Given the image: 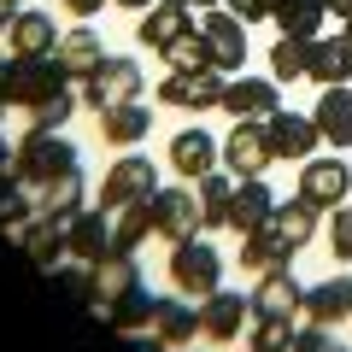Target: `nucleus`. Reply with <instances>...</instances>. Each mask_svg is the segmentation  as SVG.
<instances>
[{
	"label": "nucleus",
	"instance_id": "f704fd0d",
	"mask_svg": "<svg viewBox=\"0 0 352 352\" xmlns=\"http://www.w3.org/2000/svg\"><path fill=\"white\" fill-rule=\"evenodd\" d=\"M305 59H311V41L276 36V47H270V76H276V82H300V76H305Z\"/></svg>",
	"mask_w": 352,
	"mask_h": 352
},
{
	"label": "nucleus",
	"instance_id": "6e6552de",
	"mask_svg": "<svg viewBox=\"0 0 352 352\" xmlns=\"http://www.w3.org/2000/svg\"><path fill=\"white\" fill-rule=\"evenodd\" d=\"M346 194H352V170H346V159H305V164H300V200H305V206H317V212H335Z\"/></svg>",
	"mask_w": 352,
	"mask_h": 352
},
{
	"label": "nucleus",
	"instance_id": "4468645a",
	"mask_svg": "<svg viewBox=\"0 0 352 352\" xmlns=\"http://www.w3.org/2000/svg\"><path fill=\"white\" fill-rule=\"evenodd\" d=\"M18 247L30 252V264H36V270H59L65 264V252H71V241H65V217H47V212H36L30 217V229L24 235H18Z\"/></svg>",
	"mask_w": 352,
	"mask_h": 352
},
{
	"label": "nucleus",
	"instance_id": "f03ea898",
	"mask_svg": "<svg viewBox=\"0 0 352 352\" xmlns=\"http://www.w3.org/2000/svg\"><path fill=\"white\" fill-rule=\"evenodd\" d=\"M76 170V147L59 135V129H30L24 141H18V188L24 194H41L47 182H59V176Z\"/></svg>",
	"mask_w": 352,
	"mask_h": 352
},
{
	"label": "nucleus",
	"instance_id": "cd10ccee",
	"mask_svg": "<svg viewBox=\"0 0 352 352\" xmlns=\"http://www.w3.org/2000/svg\"><path fill=\"white\" fill-rule=\"evenodd\" d=\"M129 288H141V270H135V258H129V252H112L106 264H94V311H100V305H112L118 294H129Z\"/></svg>",
	"mask_w": 352,
	"mask_h": 352
},
{
	"label": "nucleus",
	"instance_id": "37998d69",
	"mask_svg": "<svg viewBox=\"0 0 352 352\" xmlns=\"http://www.w3.org/2000/svg\"><path fill=\"white\" fill-rule=\"evenodd\" d=\"M59 6H65V12H76V18H94L106 0H59Z\"/></svg>",
	"mask_w": 352,
	"mask_h": 352
},
{
	"label": "nucleus",
	"instance_id": "423d86ee",
	"mask_svg": "<svg viewBox=\"0 0 352 352\" xmlns=\"http://www.w3.org/2000/svg\"><path fill=\"white\" fill-rule=\"evenodd\" d=\"M124 100H141V65H135V59H118V53H106V65L82 82V106L106 112V106H124Z\"/></svg>",
	"mask_w": 352,
	"mask_h": 352
},
{
	"label": "nucleus",
	"instance_id": "e433bc0d",
	"mask_svg": "<svg viewBox=\"0 0 352 352\" xmlns=\"http://www.w3.org/2000/svg\"><path fill=\"white\" fill-rule=\"evenodd\" d=\"M164 65H170V71H200V65H217V59H212V41H206V30H188V36L164 53Z\"/></svg>",
	"mask_w": 352,
	"mask_h": 352
},
{
	"label": "nucleus",
	"instance_id": "ddd939ff",
	"mask_svg": "<svg viewBox=\"0 0 352 352\" xmlns=\"http://www.w3.org/2000/svg\"><path fill=\"white\" fill-rule=\"evenodd\" d=\"M65 241H71V258H82V264H106V258L118 252L106 212H76V217H65Z\"/></svg>",
	"mask_w": 352,
	"mask_h": 352
},
{
	"label": "nucleus",
	"instance_id": "f3484780",
	"mask_svg": "<svg viewBox=\"0 0 352 352\" xmlns=\"http://www.w3.org/2000/svg\"><path fill=\"white\" fill-rule=\"evenodd\" d=\"M276 212V194L264 188V176H235V206H229V229L235 235H252V229L270 223Z\"/></svg>",
	"mask_w": 352,
	"mask_h": 352
},
{
	"label": "nucleus",
	"instance_id": "de8ad7c7",
	"mask_svg": "<svg viewBox=\"0 0 352 352\" xmlns=\"http://www.w3.org/2000/svg\"><path fill=\"white\" fill-rule=\"evenodd\" d=\"M118 6H135V12H147V6H153V0H118Z\"/></svg>",
	"mask_w": 352,
	"mask_h": 352
},
{
	"label": "nucleus",
	"instance_id": "aec40b11",
	"mask_svg": "<svg viewBox=\"0 0 352 352\" xmlns=\"http://www.w3.org/2000/svg\"><path fill=\"white\" fill-rule=\"evenodd\" d=\"M217 112H229V118H270L276 112V82H264V76H229Z\"/></svg>",
	"mask_w": 352,
	"mask_h": 352
},
{
	"label": "nucleus",
	"instance_id": "c85d7f7f",
	"mask_svg": "<svg viewBox=\"0 0 352 352\" xmlns=\"http://www.w3.org/2000/svg\"><path fill=\"white\" fill-rule=\"evenodd\" d=\"M270 229H276V235L288 241L294 252L311 247V235H317V206H305V200H276V212H270Z\"/></svg>",
	"mask_w": 352,
	"mask_h": 352
},
{
	"label": "nucleus",
	"instance_id": "2f4dec72",
	"mask_svg": "<svg viewBox=\"0 0 352 352\" xmlns=\"http://www.w3.org/2000/svg\"><path fill=\"white\" fill-rule=\"evenodd\" d=\"M200 229H229V206H235V182L229 176H200Z\"/></svg>",
	"mask_w": 352,
	"mask_h": 352
},
{
	"label": "nucleus",
	"instance_id": "20e7f679",
	"mask_svg": "<svg viewBox=\"0 0 352 352\" xmlns=\"http://www.w3.org/2000/svg\"><path fill=\"white\" fill-rule=\"evenodd\" d=\"M200 12H206L200 0H153V12L135 24V41L153 53H170L188 30H200Z\"/></svg>",
	"mask_w": 352,
	"mask_h": 352
},
{
	"label": "nucleus",
	"instance_id": "49530a36",
	"mask_svg": "<svg viewBox=\"0 0 352 352\" xmlns=\"http://www.w3.org/2000/svg\"><path fill=\"white\" fill-rule=\"evenodd\" d=\"M329 12H340V18H352V0H323Z\"/></svg>",
	"mask_w": 352,
	"mask_h": 352
},
{
	"label": "nucleus",
	"instance_id": "ea45409f",
	"mask_svg": "<svg viewBox=\"0 0 352 352\" xmlns=\"http://www.w3.org/2000/svg\"><path fill=\"white\" fill-rule=\"evenodd\" d=\"M329 252L340 264L352 258V206H335V217H329Z\"/></svg>",
	"mask_w": 352,
	"mask_h": 352
},
{
	"label": "nucleus",
	"instance_id": "a18cd8bd",
	"mask_svg": "<svg viewBox=\"0 0 352 352\" xmlns=\"http://www.w3.org/2000/svg\"><path fill=\"white\" fill-rule=\"evenodd\" d=\"M12 18H18V0H0V30H12Z\"/></svg>",
	"mask_w": 352,
	"mask_h": 352
},
{
	"label": "nucleus",
	"instance_id": "1a4fd4ad",
	"mask_svg": "<svg viewBox=\"0 0 352 352\" xmlns=\"http://www.w3.org/2000/svg\"><path fill=\"white\" fill-rule=\"evenodd\" d=\"M264 135H270V153H276V159H311V153H317V141H323V135H317V118H305V112H288V106H276V112H270V118H264Z\"/></svg>",
	"mask_w": 352,
	"mask_h": 352
},
{
	"label": "nucleus",
	"instance_id": "412c9836",
	"mask_svg": "<svg viewBox=\"0 0 352 352\" xmlns=\"http://www.w3.org/2000/svg\"><path fill=\"white\" fill-rule=\"evenodd\" d=\"M346 317H352V282L346 276H329V282H317V288H305V323L335 329V323H346Z\"/></svg>",
	"mask_w": 352,
	"mask_h": 352
},
{
	"label": "nucleus",
	"instance_id": "f8f14e48",
	"mask_svg": "<svg viewBox=\"0 0 352 352\" xmlns=\"http://www.w3.org/2000/svg\"><path fill=\"white\" fill-rule=\"evenodd\" d=\"M247 311H252V294H206L200 305V340H241V329H247Z\"/></svg>",
	"mask_w": 352,
	"mask_h": 352
},
{
	"label": "nucleus",
	"instance_id": "6ab92c4d",
	"mask_svg": "<svg viewBox=\"0 0 352 352\" xmlns=\"http://www.w3.org/2000/svg\"><path fill=\"white\" fill-rule=\"evenodd\" d=\"M53 59H59V71L71 76V82H88V76L106 65V41L94 36V30H71V36H59V47H53Z\"/></svg>",
	"mask_w": 352,
	"mask_h": 352
},
{
	"label": "nucleus",
	"instance_id": "9b49d317",
	"mask_svg": "<svg viewBox=\"0 0 352 352\" xmlns=\"http://www.w3.org/2000/svg\"><path fill=\"white\" fill-rule=\"evenodd\" d=\"M200 30H206V41H212L217 71L235 76L241 65H247V24H241L229 6H223V12H217V6H206V12H200Z\"/></svg>",
	"mask_w": 352,
	"mask_h": 352
},
{
	"label": "nucleus",
	"instance_id": "a19ab883",
	"mask_svg": "<svg viewBox=\"0 0 352 352\" xmlns=\"http://www.w3.org/2000/svg\"><path fill=\"white\" fill-rule=\"evenodd\" d=\"M294 352H352L346 346V340H335V335H329V329H300V335H294Z\"/></svg>",
	"mask_w": 352,
	"mask_h": 352
},
{
	"label": "nucleus",
	"instance_id": "0eeeda50",
	"mask_svg": "<svg viewBox=\"0 0 352 352\" xmlns=\"http://www.w3.org/2000/svg\"><path fill=\"white\" fill-rule=\"evenodd\" d=\"M153 194H159L153 159H141V153H124V159L106 170V182H100V212H118V206H129V200H153Z\"/></svg>",
	"mask_w": 352,
	"mask_h": 352
},
{
	"label": "nucleus",
	"instance_id": "39448f33",
	"mask_svg": "<svg viewBox=\"0 0 352 352\" xmlns=\"http://www.w3.org/2000/svg\"><path fill=\"white\" fill-rule=\"evenodd\" d=\"M229 76L217 65H200V71H164L159 76V106H182V112H212L223 100Z\"/></svg>",
	"mask_w": 352,
	"mask_h": 352
},
{
	"label": "nucleus",
	"instance_id": "f257e3e1",
	"mask_svg": "<svg viewBox=\"0 0 352 352\" xmlns=\"http://www.w3.org/2000/svg\"><path fill=\"white\" fill-rule=\"evenodd\" d=\"M6 106H18L30 118V129H65L71 112H76V100H71V88H65L59 59H18Z\"/></svg>",
	"mask_w": 352,
	"mask_h": 352
},
{
	"label": "nucleus",
	"instance_id": "5701e85b",
	"mask_svg": "<svg viewBox=\"0 0 352 352\" xmlns=\"http://www.w3.org/2000/svg\"><path fill=\"white\" fill-rule=\"evenodd\" d=\"M305 76L323 88H340L352 76V41L346 36H317L311 41V59H305Z\"/></svg>",
	"mask_w": 352,
	"mask_h": 352
},
{
	"label": "nucleus",
	"instance_id": "72a5a7b5",
	"mask_svg": "<svg viewBox=\"0 0 352 352\" xmlns=\"http://www.w3.org/2000/svg\"><path fill=\"white\" fill-rule=\"evenodd\" d=\"M30 200H36V212H47V217H76V212H82V170L47 182V188L30 194Z\"/></svg>",
	"mask_w": 352,
	"mask_h": 352
},
{
	"label": "nucleus",
	"instance_id": "9d476101",
	"mask_svg": "<svg viewBox=\"0 0 352 352\" xmlns=\"http://www.w3.org/2000/svg\"><path fill=\"white\" fill-rule=\"evenodd\" d=\"M270 135H264V124L258 118H235V129H229V141H223V164L235 176H264L270 170Z\"/></svg>",
	"mask_w": 352,
	"mask_h": 352
},
{
	"label": "nucleus",
	"instance_id": "b1692460",
	"mask_svg": "<svg viewBox=\"0 0 352 352\" xmlns=\"http://www.w3.org/2000/svg\"><path fill=\"white\" fill-rule=\"evenodd\" d=\"M59 47V24L47 12H18L12 18V59H53Z\"/></svg>",
	"mask_w": 352,
	"mask_h": 352
},
{
	"label": "nucleus",
	"instance_id": "4c0bfd02",
	"mask_svg": "<svg viewBox=\"0 0 352 352\" xmlns=\"http://www.w3.org/2000/svg\"><path fill=\"white\" fill-rule=\"evenodd\" d=\"M53 282H59V294L65 300H76V305H94V264H59L53 270Z\"/></svg>",
	"mask_w": 352,
	"mask_h": 352
},
{
	"label": "nucleus",
	"instance_id": "c03bdc74",
	"mask_svg": "<svg viewBox=\"0 0 352 352\" xmlns=\"http://www.w3.org/2000/svg\"><path fill=\"white\" fill-rule=\"evenodd\" d=\"M6 94H12V65L0 59V106H6Z\"/></svg>",
	"mask_w": 352,
	"mask_h": 352
},
{
	"label": "nucleus",
	"instance_id": "7ed1b4c3",
	"mask_svg": "<svg viewBox=\"0 0 352 352\" xmlns=\"http://www.w3.org/2000/svg\"><path fill=\"white\" fill-rule=\"evenodd\" d=\"M217 282H223V258H217L200 235L170 241V288L176 294H200L206 300V294H217Z\"/></svg>",
	"mask_w": 352,
	"mask_h": 352
},
{
	"label": "nucleus",
	"instance_id": "bb28decb",
	"mask_svg": "<svg viewBox=\"0 0 352 352\" xmlns=\"http://www.w3.org/2000/svg\"><path fill=\"white\" fill-rule=\"evenodd\" d=\"M147 129H153V112L141 100H124V106H106L100 112V135L112 141V147H135Z\"/></svg>",
	"mask_w": 352,
	"mask_h": 352
},
{
	"label": "nucleus",
	"instance_id": "2eb2a0df",
	"mask_svg": "<svg viewBox=\"0 0 352 352\" xmlns=\"http://www.w3.org/2000/svg\"><path fill=\"white\" fill-rule=\"evenodd\" d=\"M153 223H159L164 241L200 235V200H194L188 188H159V194H153Z\"/></svg>",
	"mask_w": 352,
	"mask_h": 352
},
{
	"label": "nucleus",
	"instance_id": "7c9ffc66",
	"mask_svg": "<svg viewBox=\"0 0 352 352\" xmlns=\"http://www.w3.org/2000/svg\"><path fill=\"white\" fill-rule=\"evenodd\" d=\"M153 229H159V223H153V200H129V206H118V212H112V241H118V252H135Z\"/></svg>",
	"mask_w": 352,
	"mask_h": 352
},
{
	"label": "nucleus",
	"instance_id": "a211bd4d",
	"mask_svg": "<svg viewBox=\"0 0 352 352\" xmlns=\"http://www.w3.org/2000/svg\"><path fill=\"white\" fill-rule=\"evenodd\" d=\"M217 159H223V147H217L206 129H182V135H170V170H176V176L200 182V176L217 170Z\"/></svg>",
	"mask_w": 352,
	"mask_h": 352
},
{
	"label": "nucleus",
	"instance_id": "dca6fc26",
	"mask_svg": "<svg viewBox=\"0 0 352 352\" xmlns=\"http://www.w3.org/2000/svg\"><path fill=\"white\" fill-rule=\"evenodd\" d=\"M305 311V288L294 282V270H270V276L252 282V317H288Z\"/></svg>",
	"mask_w": 352,
	"mask_h": 352
},
{
	"label": "nucleus",
	"instance_id": "473e14b6",
	"mask_svg": "<svg viewBox=\"0 0 352 352\" xmlns=\"http://www.w3.org/2000/svg\"><path fill=\"white\" fill-rule=\"evenodd\" d=\"M323 18H329L323 0H282V6H276V30H282V36H300V41H317Z\"/></svg>",
	"mask_w": 352,
	"mask_h": 352
},
{
	"label": "nucleus",
	"instance_id": "09e8293b",
	"mask_svg": "<svg viewBox=\"0 0 352 352\" xmlns=\"http://www.w3.org/2000/svg\"><path fill=\"white\" fill-rule=\"evenodd\" d=\"M340 36H346V41H352V18H346V24H340Z\"/></svg>",
	"mask_w": 352,
	"mask_h": 352
},
{
	"label": "nucleus",
	"instance_id": "c756f323",
	"mask_svg": "<svg viewBox=\"0 0 352 352\" xmlns=\"http://www.w3.org/2000/svg\"><path fill=\"white\" fill-rule=\"evenodd\" d=\"M100 317L118 329V335H135V329H153V294H147V288H129V294H118L112 305H100Z\"/></svg>",
	"mask_w": 352,
	"mask_h": 352
},
{
	"label": "nucleus",
	"instance_id": "4be33fe9",
	"mask_svg": "<svg viewBox=\"0 0 352 352\" xmlns=\"http://www.w3.org/2000/svg\"><path fill=\"white\" fill-rule=\"evenodd\" d=\"M288 264H294V247H288V241H282L270 223H264V229H252V235H247V247H241V270H247L252 282H258V276H270V270H288Z\"/></svg>",
	"mask_w": 352,
	"mask_h": 352
},
{
	"label": "nucleus",
	"instance_id": "79ce46f5",
	"mask_svg": "<svg viewBox=\"0 0 352 352\" xmlns=\"http://www.w3.org/2000/svg\"><path fill=\"white\" fill-rule=\"evenodd\" d=\"M223 6L241 18V24H252V18H276V6H282V0H223Z\"/></svg>",
	"mask_w": 352,
	"mask_h": 352
},
{
	"label": "nucleus",
	"instance_id": "a878e982",
	"mask_svg": "<svg viewBox=\"0 0 352 352\" xmlns=\"http://www.w3.org/2000/svg\"><path fill=\"white\" fill-rule=\"evenodd\" d=\"M153 340L159 346H188V340H200V311H188L182 300H159L153 305Z\"/></svg>",
	"mask_w": 352,
	"mask_h": 352
},
{
	"label": "nucleus",
	"instance_id": "58836bf2",
	"mask_svg": "<svg viewBox=\"0 0 352 352\" xmlns=\"http://www.w3.org/2000/svg\"><path fill=\"white\" fill-rule=\"evenodd\" d=\"M294 335H300V329H294L288 317H258V323H252V352H294Z\"/></svg>",
	"mask_w": 352,
	"mask_h": 352
},
{
	"label": "nucleus",
	"instance_id": "c9c22d12",
	"mask_svg": "<svg viewBox=\"0 0 352 352\" xmlns=\"http://www.w3.org/2000/svg\"><path fill=\"white\" fill-rule=\"evenodd\" d=\"M30 217H36V200H30L18 182H6V188H0V229H6V235H24Z\"/></svg>",
	"mask_w": 352,
	"mask_h": 352
},
{
	"label": "nucleus",
	"instance_id": "8fccbe9b",
	"mask_svg": "<svg viewBox=\"0 0 352 352\" xmlns=\"http://www.w3.org/2000/svg\"><path fill=\"white\" fill-rule=\"evenodd\" d=\"M200 6H217V0H200Z\"/></svg>",
	"mask_w": 352,
	"mask_h": 352
},
{
	"label": "nucleus",
	"instance_id": "393cba45",
	"mask_svg": "<svg viewBox=\"0 0 352 352\" xmlns=\"http://www.w3.org/2000/svg\"><path fill=\"white\" fill-rule=\"evenodd\" d=\"M317 135L329 141V147H352V94L346 82L340 88H323V100H317Z\"/></svg>",
	"mask_w": 352,
	"mask_h": 352
}]
</instances>
